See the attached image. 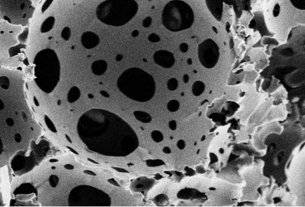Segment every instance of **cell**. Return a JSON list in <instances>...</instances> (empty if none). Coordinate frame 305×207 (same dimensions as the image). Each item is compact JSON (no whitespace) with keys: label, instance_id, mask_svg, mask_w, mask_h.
Instances as JSON below:
<instances>
[{"label":"cell","instance_id":"cell-35","mask_svg":"<svg viewBox=\"0 0 305 207\" xmlns=\"http://www.w3.org/2000/svg\"><path fill=\"white\" fill-rule=\"evenodd\" d=\"M163 152L165 153H166V154H170V153H171V149H170L169 147L166 146V147H165V148L163 149Z\"/></svg>","mask_w":305,"mask_h":207},{"label":"cell","instance_id":"cell-10","mask_svg":"<svg viewBox=\"0 0 305 207\" xmlns=\"http://www.w3.org/2000/svg\"><path fill=\"white\" fill-rule=\"evenodd\" d=\"M155 180L147 177H140L132 181L130 188L133 192H140L146 195L155 185Z\"/></svg>","mask_w":305,"mask_h":207},{"label":"cell","instance_id":"cell-42","mask_svg":"<svg viewBox=\"0 0 305 207\" xmlns=\"http://www.w3.org/2000/svg\"><path fill=\"white\" fill-rule=\"evenodd\" d=\"M67 148L69 149V150H70L72 153H74V154H76V155H79V153H78V152H77L75 150H74V149H73V148H72L71 147H70V146H67Z\"/></svg>","mask_w":305,"mask_h":207},{"label":"cell","instance_id":"cell-46","mask_svg":"<svg viewBox=\"0 0 305 207\" xmlns=\"http://www.w3.org/2000/svg\"><path fill=\"white\" fill-rule=\"evenodd\" d=\"M219 152H220L221 154H222L224 152V150H223V149H221L219 150Z\"/></svg>","mask_w":305,"mask_h":207},{"label":"cell","instance_id":"cell-38","mask_svg":"<svg viewBox=\"0 0 305 207\" xmlns=\"http://www.w3.org/2000/svg\"><path fill=\"white\" fill-rule=\"evenodd\" d=\"M163 177L161 175V174H159V173H157V174L155 175V180H160L162 179H163Z\"/></svg>","mask_w":305,"mask_h":207},{"label":"cell","instance_id":"cell-19","mask_svg":"<svg viewBox=\"0 0 305 207\" xmlns=\"http://www.w3.org/2000/svg\"><path fill=\"white\" fill-rule=\"evenodd\" d=\"M180 106V103L176 100H170L167 105V108L168 110L171 112H176L179 109Z\"/></svg>","mask_w":305,"mask_h":207},{"label":"cell","instance_id":"cell-22","mask_svg":"<svg viewBox=\"0 0 305 207\" xmlns=\"http://www.w3.org/2000/svg\"><path fill=\"white\" fill-rule=\"evenodd\" d=\"M290 1L294 8L300 10H305V0H290Z\"/></svg>","mask_w":305,"mask_h":207},{"label":"cell","instance_id":"cell-6","mask_svg":"<svg viewBox=\"0 0 305 207\" xmlns=\"http://www.w3.org/2000/svg\"><path fill=\"white\" fill-rule=\"evenodd\" d=\"M162 24L169 31L176 32L188 29L194 21V13L189 4L182 0H172L165 5Z\"/></svg>","mask_w":305,"mask_h":207},{"label":"cell","instance_id":"cell-25","mask_svg":"<svg viewBox=\"0 0 305 207\" xmlns=\"http://www.w3.org/2000/svg\"><path fill=\"white\" fill-rule=\"evenodd\" d=\"M49 182L50 183V186L52 188H54L57 187V186L58 184L59 179H58V176L56 175H50V177H49Z\"/></svg>","mask_w":305,"mask_h":207},{"label":"cell","instance_id":"cell-4","mask_svg":"<svg viewBox=\"0 0 305 207\" xmlns=\"http://www.w3.org/2000/svg\"><path fill=\"white\" fill-rule=\"evenodd\" d=\"M35 82L42 91L50 94L60 78V63L56 53L50 49L40 51L34 59Z\"/></svg>","mask_w":305,"mask_h":207},{"label":"cell","instance_id":"cell-16","mask_svg":"<svg viewBox=\"0 0 305 207\" xmlns=\"http://www.w3.org/2000/svg\"><path fill=\"white\" fill-rule=\"evenodd\" d=\"M205 90V84L201 81H196L192 87V92L195 96H199L203 93Z\"/></svg>","mask_w":305,"mask_h":207},{"label":"cell","instance_id":"cell-5","mask_svg":"<svg viewBox=\"0 0 305 207\" xmlns=\"http://www.w3.org/2000/svg\"><path fill=\"white\" fill-rule=\"evenodd\" d=\"M138 10L135 0H106L97 6L96 16L105 25L119 27L131 20Z\"/></svg>","mask_w":305,"mask_h":207},{"label":"cell","instance_id":"cell-9","mask_svg":"<svg viewBox=\"0 0 305 207\" xmlns=\"http://www.w3.org/2000/svg\"><path fill=\"white\" fill-rule=\"evenodd\" d=\"M28 7H31L29 0H0V8L5 11L6 13L13 12V14H20L25 18L26 16L25 11H28Z\"/></svg>","mask_w":305,"mask_h":207},{"label":"cell","instance_id":"cell-27","mask_svg":"<svg viewBox=\"0 0 305 207\" xmlns=\"http://www.w3.org/2000/svg\"><path fill=\"white\" fill-rule=\"evenodd\" d=\"M151 22H152L151 17L150 16L147 17L143 20L142 26L144 28H149V26L151 25Z\"/></svg>","mask_w":305,"mask_h":207},{"label":"cell","instance_id":"cell-49","mask_svg":"<svg viewBox=\"0 0 305 207\" xmlns=\"http://www.w3.org/2000/svg\"><path fill=\"white\" fill-rule=\"evenodd\" d=\"M196 144H197V143H194V145H195V146H196Z\"/></svg>","mask_w":305,"mask_h":207},{"label":"cell","instance_id":"cell-30","mask_svg":"<svg viewBox=\"0 0 305 207\" xmlns=\"http://www.w3.org/2000/svg\"><path fill=\"white\" fill-rule=\"evenodd\" d=\"M53 1V0H47L45 2V3L44 4V5L42 6V12H44L47 8L49 7V6L51 5V4L52 3Z\"/></svg>","mask_w":305,"mask_h":207},{"label":"cell","instance_id":"cell-34","mask_svg":"<svg viewBox=\"0 0 305 207\" xmlns=\"http://www.w3.org/2000/svg\"><path fill=\"white\" fill-rule=\"evenodd\" d=\"M83 173L88 174V175H92V176H96V174L94 172H93L92 171H90V170H84L83 171Z\"/></svg>","mask_w":305,"mask_h":207},{"label":"cell","instance_id":"cell-44","mask_svg":"<svg viewBox=\"0 0 305 207\" xmlns=\"http://www.w3.org/2000/svg\"><path fill=\"white\" fill-rule=\"evenodd\" d=\"M65 137H66V139H67V140L68 141H69V143H72V140H71V139H70V137H69V136H67V134H65Z\"/></svg>","mask_w":305,"mask_h":207},{"label":"cell","instance_id":"cell-14","mask_svg":"<svg viewBox=\"0 0 305 207\" xmlns=\"http://www.w3.org/2000/svg\"><path fill=\"white\" fill-rule=\"evenodd\" d=\"M133 115L136 119L140 121L142 123H149L152 121L151 116L146 112L141 110H135L133 112Z\"/></svg>","mask_w":305,"mask_h":207},{"label":"cell","instance_id":"cell-23","mask_svg":"<svg viewBox=\"0 0 305 207\" xmlns=\"http://www.w3.org/2000/svg\"><path fill=\"white\" fill-rule=\"evenodd\" d=\"M167 87L170 91L176 90L178 87V80L175 78H172L169 79L167 83Z\"/></svg>","mask_w":305,"mask_h":207},{"label":"cell","instance_id":"cell-39","mask_svg":"<svg viewBox=\"0 0 305 207\" xmlns=\"http://www.w3.org/2000/svg\"><path fill=\"white\" fill-rule=\"evenodd\" d=\"M183 81H184V83H185V84H187V83H189V76L188 75H184V76H183Z\"/></svg>","mask_w":305,"mask_h":207},{"label":"cell","instance_id":"cell-43","mask_svg":"<svg viewBox=\"0 0 305 207\" xmlns=\"http://www.w3.org/2000/svg\"><path fill=\"white\" fill-rule=\"evenodd\" d=\"M87 159H88V161H90L91 162H92V163H94V164H99V162H97L95 161L94 160L91 159V158H89V157H88Z\"/></svg>","mask_w":305,"mask_h":207},{"label":"cell","instance_id":"cell-8","mask_svg":"<svg viewBox=\"0 0 305 207\" xmlns=\"http://www.w3.org/2000/svg\"><path fill=\"white\" fill-rule=\"evenodd\" d=\"M219 56V47L212 39L207 38L198 45V60L206 69L214 68L218 63Z\"/></svg>","mask_w":305,"mask_h":207},{"label":"cell","instance_id":"cell-32","mask_svg":"<svg viewBox=\"0 0 305 207\" xmlns=\"http://www.w3.org/2000/svg\"><path fill=\"white\" fill-rule=\"evenodd\" d=\"M112 168L115 170L116 171L119 172V173H129V171L124 168H119V167H115V166H112Z\"/></svg>","mask_w":305,"mask_h":207},{"label":"cell","instance_id":"cell-7","mask_svg":"<svg viewBox=\"0 0 305 207\" xmlns=\"http://www.w3.org/2000/svg\"><path fill=\"white\" fill-rule=\"evenodd\" d=\"M68 204L70 207H110L112 200L101 190L91 186L80 185L70 191Z\"/></svg>","mask_w":305,"mask_h":207},{"label":"cell","instance_id":"cell-36","mask_svg":"<svg viewBox=\"0 0 305 207\" xmlns=\"http://www.w3.org/2000/svg\"><path fill=\"white\" fill-rule=\"evenodd\" d=\"M64 168L65 169H67V170H74V166L71 165V164H66L64 166Z\"/></svg>","mask_w":305,"mask_h":207},{"label":"cell","instance_id":"cell-28","mask_svg":"<svg viewBox=\"0 0 305 207\" xmlns=\"http://www.w3.org/2000/svg\"><path fill=\"white\" fill-rule=\"evenodd\" d=\"M185 145H186V144H185V141L183 140L182 139L178 141L177 144H176V146H177L178 148L180 149V150H183V149H184L185 148Z\"/></svg>","mask_w":305,"mask_h":207},{"label":"cell","instance_id":"cell-17","mask_svg":"<svg viewBox=\"0 0 305 207\" xmlns=\"http://www.w3.org/2000/svg\"><path fill=\"white\" fill-rule=\"evenodd\" d=\"M55 23V18L54 17H48L42 24L41 28V31L42 33H46L51 31Z\"/></svg>","mask_w":305,"mask_h":207},{"label":"cell","instance_id":"cell-40","mask_svg":"<svg viewBox=\"0 0 305 207\" xmlns=\"http://www.w3.org/2000/svg\"><path fill=\"white\" fill-rule=\"evenodd\" d=\"M115 58L117 62H120V61H121V60H122V58H123V56H122V55H121V54H118V55H117V56H116Z\"/></svg>","mask_w":305,"mask_h":207},{"label":"cell","instance_id":"cell-20","mask_svg":"<svg viewBox=\"0 0 305 207\" xmlns=\"http://www.w3.org/2000/svg\"><path fill=\"white\" fill-rule=\"evenodd\" d=\"M146 165L150 167H156L165 165V162L161 159H148L146 161Z\"/></svg>","mask_w":305,"mask_h":207},{"label":"cell","instance_id":"cell-21","mask_svg":"<svg viewBox=\"0 0 305 207\" xmlns=\"http://www.w3.org/2000/svg\"><path fill=\"white\" fill-rule=\"evenodd\" d=\"M152 139L156 143H160L163 140L164 137L163 134L158 130H154L151 133Z\"/></svg>","mask_w":305,"mask_h":207},{"label":"cell","instance_id":"cell-1","mask_svg":"<svg viewBox=\"0 0 305 207\" xmlns=\"http://www.w3.org/2000/svg\"><path fill=\"white\" fill-rule=\"evenodd\" d=\"M77 130L87 148L100 155L124 157L139 146L131 127L121 117L108 110L92 109L79 119Z\"/></svg>","mask_w":305,"mask_h":207},{"label":"cell","instance_id":"cell-24","mask_svg":"<svg viewBox=\"0 0 305 207\" xmlns=\"http://www.w3.org/2000/svg\"><path fill=\"white\" fill-rule=\"evenodd\" d=\"M61 36L63 40L65 41H68L71 36V31L69 27H65L61 31Z\"/></svg>","mask_w":305,"mask_h":207},{"label":"cell","instance_id":"cell-13","mask_svg":"<svg viewBox=\"0 0 305 207\" xmlns=\"http://www.w3.org/2000/svg\"><path fill=\"white\" fill-rule=\"evenodd\" d=\"M107 63L103 60L95 61L91 65V70L92 73L95 75L100 76L104 74L107 71Z\"/></svg>","mask_w":305,"mask_h":207},{"label":"cell","instance_id":"cell-37","mask_svg":"<svg viewBox=\"0 0 305 207\" xmlns=\"http://www.w3.org/2000/svg\"><path fill=\"white\" fill-rule=\"evenodd\" d=\"M100 94L104 97H106V98H108L110 97V95L108 94V93H107V92L105 91H103V90H101L100 91Z\"/></svg>","mask_w":305,"mask_h":207},{"label":"cell","instance_id":"cell-2","mask_svg":"<svg viewBox=\"0 0 305 207\" xmlns=\"http://www.w3.org/2000/svg\"><path fill=\"white\" fill-rule=\"evenodd\" d=\"M40 128L25 112L0 114V168L7 166L11 159L16 161L17 170L20 166H25L32 161L29 152L35 153V150L31 142L36 143L40 136Z\"/></svg>","mask_w":305,"mask_h":207},{"label":"cell","instance_id":"cell-15","mask_svg":"<svg viewBox=\"0 0 305 207\" xmlns=\"http://www.w3.org/2000/svg\"><path fill=\"white\" fill-rule=\"evenodd\" d=\"M81 96V91L77 87H72L68 93L67 101L72 103L77 101Z\"/></svg>","mask_w":305,"mask_h":207},{"label":"cell","instance_id":"cell-18","mask_svg":"<svg viewBox=\"0 0 305 207\" xmlns=\"http://www.w3.org/2000/svg\"><path fill=\"white\" fill-rule=\"evenodd\" d=\"M168 201L169 198L165 194L158 195L153 199V202L157 206H163L168 202Z\"/></svg>","mask_w":305,"mask_h":207},{"label":"cell","instance_id":"cell-33","mask_svg":"<svg viewBox=\"0 0 305 207\" xmlns=\"http://www.w3.org/2000/svg\"><path fill=\"white\" fill-rule=\"evenodd\" d=\"M107 182L109 183L112 184V185H114V186H117V187H121L120 184L118 183L114 179H109L107 180Z\"/></svg>","mask_w":305,"mask_h":207},{"label":"cell","instance_id":"cell-3","mask_svg":"<svg viewBox=\"0 0 305 207\" xmlns=\"http://www.w3.org/2000/svg\"><path fill=\"white\" fill-rule=\"evenodd\" d=\"M119 90L130 99L146 102L156 92V83L153 76L138 67L126 69L117 81Z\"/></svg>","mask_w":305,"mask_h":207},{"label":"cell","instance_id":"cell-41","mask_svg":"<svg viewBox=\"0 0 305 207\" xmlns=\"http://www.w3.org/2000/svg\"><path fill=\"white\" fill-rule=\"evenodd\" d=\"M138 34H139L138 31L135 30V31H133L132 32V33H131V35H132L133 37H137L138 35Z\"/></svg>","mask_w":305,"mask_h":207},{"label":"cell","instance_id":"cell-29","mask_svg":"<svg viewBox=\"0 0 305 207\" xmlns=\"http://www.w3.org/2000/svg\"><path fill=\"white\" fill-rule=\"evenodd\" d=\"M180 50L182 53H186L189 50V45L187 43H182L180 45Z\"/></svg>","mask_w":305,"mask_h":207},{"label":"cell","instance_id":"cell-31","mask_svg":"<svg viewBox=\"0 0 305 207\" xmlns=\"http://www.w3.org/2000/svg\"><path fill=\"white\" fill-rule=\"evenodd\" d=\"M169 127L171 130H175L177 127L176 122L175 120H172L169 123Z\"/></svg>","mask_w":305,"mask_h":207},{"label":"cell","instance_id":"cell-26","mask_svg":"<svg viewBox=\"0 0 305 207\" xmlns=\"http://www.w3.org/2000/svg\"><path fill=\"white\" fill-rule=\"evenodd\" d=\"M149 40L151 42H158L160 41V38L156 33H151L149 36Z\"/></svg>","mask_w":305,"mask_h":207},{"label":"cell","instance_id":"cell-45","mask_svg":"<svg viewBox=\"0 0 305 207\" xmlns=\"http://www.w3.org/2000/svg\"><path fill=\"white\" fill-rule=\"evenodd\" d=\"M88 98H90V99H93V98H94V96H93L92 94H88Z\"/></svg>","mask_w":305,"mask_h":207},{"label":"cell","instance_id":"cell-48","mask_svg":"<svg viewBox=\"0 0 305 207\" xmlns=\"http://www.w3.org/2000/svg\"><path fill=\"white\" fill-rule=\"evenodd\" d=\"M128 166H133V164H128Z\"/></svg>","mask_w":305,"mask_h":207},{"label":"cell","instance_id":"cell-11","mask_svg":"<svg viewBox=\"0 0 305 207\" xmlns=\"http://www.w3.org/2000/svg\"><path fill=\"white\" fill-rule=\"evenodd\" d=\"M153 59L157 65L166 69L173 67L175 61L173 54L166 50L156 51L154 54Z\"/></svg>","mask_w":305,"mask_h":207},{"label":"cell","instance_id":"cell-12","mask_svg":"<svg viewBox=\"0 0 305 207\" xmlns=\"http://www.w3.org/2000/svg\"><path fill=\"white\" fill-rule=\"evenodd\" d=\"M81 42L84 48L92 49L99 44V37L97 34L92 32L87 31L82 35Z\"/></svg>","mask_w":305,"mask_h":207},{"label":"cell","instance_id":"cell-47","mask_svg":"<svg viewBox=\"0 0 305 207\" xmlns=\"http://www.w3.org/2000/svg\"><path fill=\"white\" fill-rule=\"evenodd\" d=\"M205 139H206V136H203L202 137V138H201V141L205 140Z\"/></svg>","mask_w":305,"mask_h":207}]
</instances>
